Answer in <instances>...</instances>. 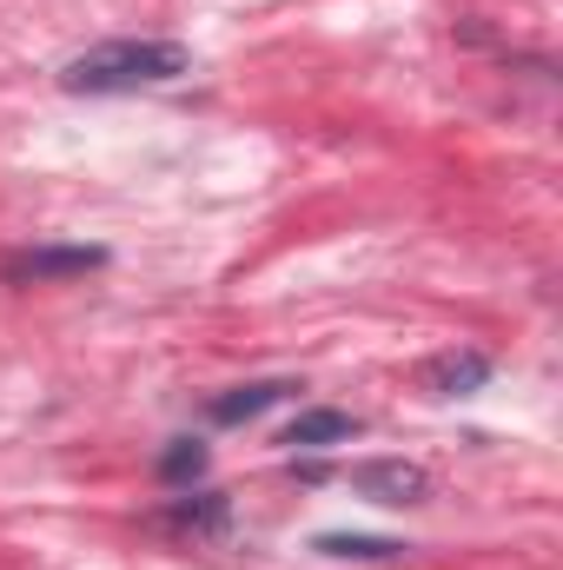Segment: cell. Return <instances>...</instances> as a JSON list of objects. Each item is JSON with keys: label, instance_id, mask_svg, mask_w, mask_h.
<instances>
[{"label": "cell", "instance_id": "1", "mask_svg": "<svg viewBox=\"0 0 563 570\" xmlns=\"http://www.w3.org/2000/svg\"><path fill=\"white\" fill-rule=\"evenodd\" d=\"M186 73H192L186 40H100L60 67V87L67 94H146V87H172Z\"/></svg>", "mask_w": 563, "mask_h": 570}, {"label": "cell", "instance_id": "2", "mask_svg": "<svg viewBox=\"0 0 563 570\" xmlns=\"http://www.w3.org/2000/svg\"><path fill=\"white\" fill-rule=\"evenodd\" d=\"M107 266V246H20L0 259V279L7 285H60V279H87Z\"/></svg>", "mask_w": 563, "mask_h": 570}, {"label": "cell", "instance_id": "3", "mask_svg": "<svg viewBox=\"0 0 563 570\" xmlns=\"http://www.w3.org/2000/svg\"><path fill=\"white\" fill-rule=\"evenodd\" d=\"M345 478H352L358 498H372V504H385V511H412V504L431 498V471L412 464V458H365V464H352Z\"/></svg>", "mask_w": 563, "mask_h": 570}, {"label": "cell", "instance_id": "4", "mask_svg": "<svg viewBox=\"0 0 563 570\" xmlns=\"http://www.w3.org/2000/svg\"><path fill=\"white\" fill-rule=\"evenodd\" d=\"M159 531H172V538H226L233 531V504L219 498V491H179L166 511H159Z\"/></svg>", "mask_w": 563, "mask_h": 570}, {"label": "cell", "instance_id": "5", "mask_svg": "<svg viewBox=\"0 0 563 570\" xmlns=\"http://www.w3.org/2000/svg\"><path fill=\"white\" fill-rule=\"evenodd\" d=\"M484 379H491V358H484V352H437V358L418 365V385L431 399H464V392H477Z\"/></svg>", "mask_w": 563, "mask_h": 570}, {"label": "cell", "instance_id": "6", "mask_svg": "<svg viewBox=\"0 0 563 570\" xmlns=\"http://www.w3.org/2000/svg\"><path fill=\"white\" fill-rule=\"evenodd\" d=\"M292 392H298L292 379H253V385H233V392H219V399L206 405V419H213V425H253L259 412L285 405Z\"/></svg>", "mask_w": 563, "mask_h": 570}, {"label": "cell", "instance_id": "7", "mask_svg": "<svg viewBox=\"0 0 563 570\" xmlns=\"http://www.w3.org/2000/svg\"><path fill=\"white\" fill-rule=\"evenodd\" d=\"M358 438V419L352 412H332V405H312L285 425V444L292 451H332V444H352Z\"/></svg>", "mask_w": 563, "mask_h": 570}, {"label": "cell", "instance_id": "8", "mask_svg": "<svg viewBox=\"0 0 563 570\" xmlns=\"http://www.w3.org/2000/svg\"><path fill=\"white\" fill-rule=\"evenodd\" d=\"M325 558H358V564H385V558H405L398 538H358V531H325L318 538Z\"/></svg>", "mask_w": 563, "mask_h": 570}, {"label": "cell", "instance_id": "9", "mask_svg": "<svg viewBox=\"0 0 563 570\" xmlns=\"http://www.w3.org/2000/svg\"><path fill=\"white\" fill-rule=\"evenodd\" d=\"M159 478H166L172 491L199 484V478H206V444H199V438H172V444L159 451Z\"/></svg>", "mask_w": 563, "mask_h": 570}]
</instances>
